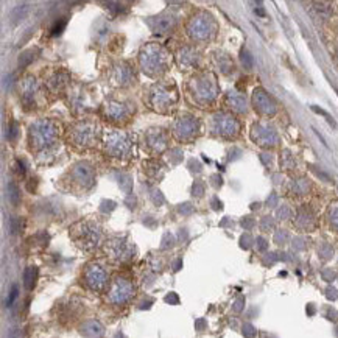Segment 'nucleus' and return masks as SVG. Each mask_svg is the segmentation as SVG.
Here are the masks:
<instances>
[{
    "label": "nucleus",
    "mask_w": 338,
    "mask_h": 338,
    "mask_svg": "<svg viewBox=\"0 0 338 338\" xmlns=\"http://www.w3.org/2000/svg\"><path fill=\"white\" fill-rule=\"evenodd\" d=\"M253 100H254V106H256V109H257L259 112H262V114H265V115L274 114V111H276L274 102L270 99V95L265 92V90L257 89V90L254 92Z\"/></svg>",
    "instance_id": "nucleus-1"
},
{
    "label": "nucleus",
    "mask_w": 338,
    "mask_h": 338,
    "mask_svg": "<svg viewBox=\"0 0 338 338\" xmlns=\"http://www.w3.org/2000/svg\"><path fill=\"white\" fill-rule=\"evenodd\" d=\"M28 10H30L28 5H19V7H16V8L11 11V14H10V20H11L13 25H16V23H19L20 20L25 19L27 14H28Z\"/></svg>",
    "instance_id": "nucleus-2"
},
{
    "label": "nucleus",
    "mask_w": 338,
    "mask_h": 338,
    "mask_svg": "<svg viewBox=\"0 0 338 338\" xmlns=\"http://www.w3.org/2000/svg\"><path fill=\"white\" fill-rule=\"evenodd\" d=\"M36 278H38V270L35 267H28L25 273H23V285H25L27 290H33L36 284Z\"/></svg>",
    "instance_id": "nucleus-3"
},
{
    "label": "nucleus",
    "mask_w": 338,
    "mask_h": 338,
    "mask_svg": "<svg viewBox=\"0 0 338 338\" xmlns=\"http://www.w3.org/2000/svg\"><path fill=\"white\" fill-rule=\"evenodd\" d=\"M8 198H10L13 206H17L20 203V192H19V187L14 182L8 184Z\"/></svg>",
    "instance_id": "nucleus-4"
},
{
    "label": "nucleus",
    "mask_w": 338,
    "mask_h": 338,
    "mask_svg": "<svg viewBox=\"0 0 338 338\" xmlns=\"http://www.w3.org/2000/svg\"><path fill=\"white\" fill-rule=\"evenodd\" d=\"M240 59H241V64H243L245 69H251L253 64H254V59H253L251 53L247 50V48H243V50H241V53H240Z\"/></svg>",
    "instance_id": "nucleus-5"
},
{
    "label": "nucleus",
    "mask_w": 338,
    "mask_h": 338,
    "mask_svg": "<svg viewBox=\"0 0 338 338\" xmlns=\"http://www.w3.org/2000/svg\"><path fill=\"white\" fill-rule=\"evenodd\" d=\"M33 59H35V55H33L32 50H28V52H25V53H23V55L19 58V64H20V66H27V64H30Z\"/></svg>",
    "instance_id": "nucleus-6"
},
{
    "label": "nucleus",
    "mask_w": 338,
    "mask_h": 338,
    "mask_svg": "<svg viewBox=\"0 0 338 338\" xmlns=\"http://www.w3.org/2000/svg\"><path fill=\"white\" fill-rule=\"evenodd\" d=\"M10 228H11V232L16 234L17 231H20V220L17 219V217H14V219L10 220Z\"/></svg>",
    "instance_id": "nucleus-7"
},
{
    "label": "nucleus",
    "mask_w": 338,
    "mask_h": 338,
    "mask_svg": "<svg viewBox=\"0 0 338 338\" xmlns=\"http://www.w3.org/2000/svg\"><path fill=\"white\" fill-rule=\"evenodd\" d=\"M312 109L315 111V112H318V114H321V115H324V117H326V120H327V122H329V124H330L332 127H335V122H333V120H332V117H330V115H329V114H327L326 111H323V109H320V108H317V106H312Z\"/></svg>",
    "instance_id": "nucleus-8"
},
{
    "label": "nucleus",
    "mask_w": 338,
    "mask_h": 338,
    "mask_svg": "<svg viewBox=\"0 0 338 338\" xmlns=\"http://www.w3.org/2000/svg\"><path fill=\"white\" fill-rule=\"evenodd\" d=\"M64 27H66V20H59V22L55 23V27H53L52 33H53V35H59V33L64 30Z\"/></svg>",
    "instance_id": "nucleus-9"
},
{
    "label": "nucleus",
    "mask_w": 338,
    "mask_h": 338,
    "mask_svg": "<svg viewBox=\"0 0 338 338\" xmlns=\"http://www.w3.org/2000/svg\"><path fill=\"white\" fill-rule=\"evenodd\" d=\"M17 298V287L16 285H13V288H11V293H10V296H8V301H7V305H11L13 302H14V299Z\"/></svg>",
    "instance_id": "nucleus-10"
},
{
    "label": "nucleus",
    "mask_w": 338,
    "mask_h": 338,
    "mask_svg": "<svg viewBox=\"0 0 338 338\" xmlns=\"http://www.w3.org/2000/svg\"><path fill=\"white\" fill-rule=\"evenodd\" d=\"M14 137H16V127L13 125V127H11V133H10V139L13 140Z\"/></svg>",
    "instance_id": "nucleus-11"
},
{
    "label": "nucleus",
    "mask_w": 338,
    "mask_h": 338,
    "mask_svg": "<svg viewBox=\"0 0 338 338\" xmlns=\"http://www.w3.org/2000/svg\"><path fill=\"white\" fill-rule=\"evenodd\" d=\"M336 56H338V47H336Z\"/></svg>",
    "instance_id": "nucleus-12"
}]
</instances>
